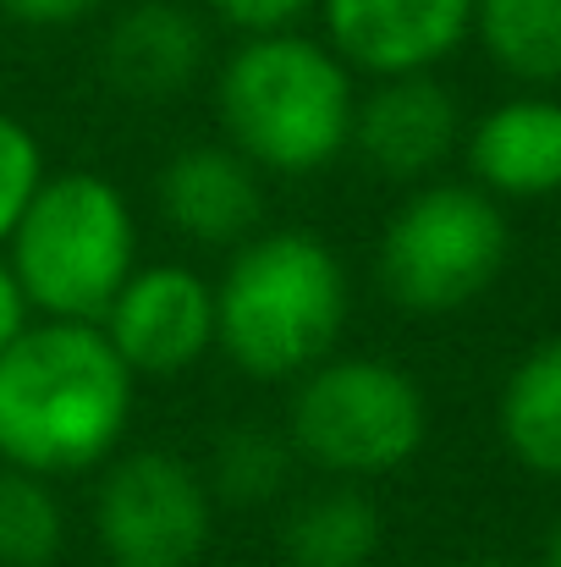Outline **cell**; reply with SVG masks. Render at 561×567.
I'll list each match as a JSON object with an SVG mask.
<instances>
[{"instance_id":"cell-1","label":"cell","mask_w":561,"mask_h":567,"mask_svg":"<svg viewBox=\"0 0 561 567\" xmlns=\"http://www.w3.org/2000/svg\"><path fill=\"white\" fill-rule=\"evenodd\" d=\"M133 402L138 375L94 320H39L0 353V463L39 480L105 468Z\"/></svg>"},{"instance_id":"cell-2","label":"cell","mask_w":561,"mask_h":567,"mask_svg":"<svg viewBox=\"0 0 561 567\" xmlns=\"http://www.w3.org/2000/svg\"><path fill=\"white\" fill-rule=\"evenodd\" d=\"M347 315V270L320 231H253L215 287V348L253 380H298L336 353Z\"/></svg>"},{"instance_id":"cell-3","label":"cell","mask_w":561,"mask_h":567,"mask_svg":"<svg viewBox=\"0 0 561 567\" xmlns=\"http://www.w3.org/2000/svg\"><path fill=\"white\" fill-rule=\"evenodd\" d=\"M353 66L298 28L242 33L215 78L226 144L276 177H314L336 166L353 144Z\"/></svg>"},{"instance_id":"cell-4","label":"cell","mask_w":561,"mask_h":567,"mask_svg":"<svg viewBox=\"0 0 561 567\" xmlns=\"http://www.w3.org/2000/svg\"><path fill=\"white\" fill-rule=\"evenodd\" d=\"M6 248L39 320H100L138 270V220L111 177L61 172L39 183Z\"/></svg>"},{"instance_id":"cell-5","label":"cell","mask_w":561,"mask_h":567,"mask_svg":"<svg viewBox=\"0 0 561 567\" xmlns=\"http://www.w3.org/2000/svg\"><path fill=\"white\" fill-rule=\"evenodd\" d=\"M424 435H429L424 385L402 364L370 359V353L320 359L309 375H298L292 408H287L292 452L353 485L407 468Z\"/></svg>"},{"instance_id":"cell-6","label":"cell","mask_w":561,"mask_h":567,"mask_svg":"<svg viewBox=\"0 0 561 567\" xmlns=\"http://www.w3.org/2000/svg\"><path fill=\"white\" fill-rule=\"evenodd\" d=\"M512 254L501 198L479 183H424L380 231L374 276L407 315H457L496 287Z\"/></svg>"},{"instance_id":"cell-7","label":"cell","mask_w":561,"mask_h":567,"mask_svg":"<svg viewBox=\"0 0 561 567\" xmlns=\"http://www.w3.org/2000/svg\"><path fill=\"white\" fill-rule=\"evenodd\" d=\"M94 535L111 567H198L215 540V491L177 452H116L94 491Z\"/></svg>"},{"instance_id":"cell-8","label":"cell","mask_w":561,"mask_h":567,"mask_svg":"<svg viewBox=\"0 0 561 567\" xmlns=\"http://www.w3.org/2000/svg\"><path fill=\"white\" fill-rule=\"evenodd\" d=\"M94 326L133 375H183L215 348V287L187 265H138Z\"/></svg>"},{"instance_id":"cell-9","label":"cell","mask_w":561,"mask_h":567,"mask_svg":"<svg viewBox=\"0 0 561 567\" xmlns=\"http://www.w3.org/2000/svg\"><path fill=\"white\" fill-rule=\"evenodd\" d=\"M325 44L364 78L435 72L468 33L474 0H320Z\"/></svg>"},{"instance_id":"cell-10","label":"cell","mask_w":561,"mask_h":567,"mask_svg":"<svg viewBox=\"0 0 561 567\" xmlns=\"http://www.w3.org/2000/svg\"><path fill=\"white\" fill-rule=\"evenodd\" d=\"M463 138V111L435 72L374 78V89L353 105V144L374 177L424 183Z\"/></svg>"},{"instance_id":"cell-11","label":"cell","mask_w":561,"mask_h":567,"mask_svg":"<svg viewBox=\"0 0 561 567\" xmlns=\"http://www.w3.org/2000/svg\"><path fill=\"white\" fill-rule=\"evenodd\" d=\"M155 198L187 243L237 248L264 220V172L231 144H187L160 166Z\"/></svg>"},{"instance_id":"cell-12","label":"cell","mask_w":561,"mask_h":567,"mask_svg":"<svg viewBox=\"0 0 561 567\" xmlns=\"http://www.w3.org/2000/svg\"><path fill=\"white\" fill-rule=\"evenodd\" d=\"M209 61V28L183 0H138L127 6L100 44V66L127 100H172L193 89Z\"/></svg>"},{"instance_id":"cell-13","label":"cell","mask_w":561,"mask_h":567,"mask_svg":"<svg viewBox=\"0 0 561 567\" xmlns=\"http://www.w3.org/2000/svg\"><path fill=\"white\" fill-rule=\"evenodd\" d=\"M468 172L490 198L561 193V100L551 89H523L490 105L468 133Z\"/></svg>"},{"instance_id":"cell-14","label":"cell","mask_w":561,"mask_h":567,"mask_svg":"<svg viewBox=\"0 0 561 567\" xmlns=\"http://www.w3.org/2000/svg\"><path fill=\"white\" fill-rule=\"evenodd\" d=\"M380 507L353 485H320L281 518V557L292 567H370L380 557Z\"/></svg>"},{"instance_id":"cell-15","label":"cell","mask_w":561,"mask_h":567,"mask_svg":"<svg viewBox=\"0 0 561 567\" xmlns=\"http://www.w3.org/2000/svg\"><path fill=\"white\" fill-rule=\"evenodd\" d=\"M496 430L512 452L540 480H561V337L529 348L496 396Z\"/></svg>"},{"instance_id":"cell-16","label":"cell","mask_w":561,"mask_h":567,"mask_svg":"<svg viewBox=\"0 0 561 567\" xmlns=\"http://www.w3.org/2000/svg\"><path fill=\"white\" fill-rule=\"evenodd\" d=\"M474 39L512 83H561V0H474Z\"/></svg>"},{"instance_id":"cell-17","label":"cell","mask_w":561,"mask_h":567,"mask_svg":"<svg viewBox=\"0 0 561 567\" xmlns=\"http://www.w3.org/2000/svg\"><path fill=\"white\" fill-rule=\"evenodd\" d=\"M66 546V518L50 480L0 463V567H50Z\"/></svg>"},{"instance_id":"cell-18","label":"cell","mask_w":561,"mask_h":567,"mask_svg":"<svg viewBox=\"0 0 561 567\" xmlns=\"http://www.w3.org/2000/svg\"><path fill=\"white\" fill-rule=\"evenodd\" d=\"M292 457H298V452H292L287 435H276V430H264V424H231V430L215 441L204 480H209L215 496H226V502H237V507H259V502L281 496V485H287V474H292Z\"/></svg>"},{"instance_id":"cell-19","label":"cell","mask_w":561,"mask_h":567,"mask_svg":"<svg viewBox=\"0 0 561 567\" xmlns=\"http://www.w3.org/2000/svg\"><path fill=\"white\" fill-rule=\"evenodd\" d=\"M44 183V150L28 133V122H17L11 111H0V248L17 231L28 198Z\"/></svg>"},{"instance_id":"cell-20","label":"cell","mask_w":561,"mask_h":567,"mask_svg":"<svg viewBox=\"0 0 561 567\" xmlns=\"http://www.w3.org/2000/svg\"><path fill=\"white\" fill-rule=\"evenodd\" d=\"M215 11V22L237 28V33H281L298 28L320 0H204Z\"/></svg>"},{"instance_id":"cell-21","label":"cell","mask_w":561,"mask_h":567,"mask_svg":"<svg viewBox=\"0 0 561 567\" xmlns=\"http://www.w3.org/2000/svg\"><path fill=\"white\" fill-rule=\"evenodd\" d=\"M105 0H0V11L22 28H72L89 11H100Z\"/></svg>"},{"instance_id":"cell-22","label":"cell","mask_w":561,"mask_h":567,"mask_svg":"<svg viewBox=\"0 0 561 567\" xmlns=\"http://www.w3.org/2000/svg\"><path fill=\"white\" fill-rule=\"evenodd\" d=\"M33 326V303H28V292H22V281L11 276V265L0 259V353L22 337Z\"/></svg>"},{"instance_id":"cell-23","label":"cell","mask_w":561,"mask_h":567,"mask_svg":"<svg viewBox=\"0 0 561 567\" xmlns=\"http://www.w3.org/2000/svg\"><path fill=\"white\" fill-rule=\"evenodd\" d=\"M451 567H523V563H512V557H463Z\"/></svg>"},{"instance_id":"cell-24","label":"cell","mask_w":561,"mask_h":567,"mask_svg":"<svg viewBox=\"0 0 561 567\" xmlns=\"http://www.w3.org/2000/svg\"><path fill=\"white\" fill-rule=\"evenodd\" d=\"M546 567H561V518H557V529H551V540H546Z\"/></svg>"}]
</instances>
